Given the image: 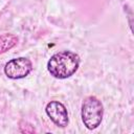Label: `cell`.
<instances>
[{
  "label": "cell",
  "mask_w": 134,
  "mask_h": 134,
  "mask_svg": "<svg viewBox=\"0 0 134 134\" xmlns=\"http://www.w3.org/2000/svg\"><path fill=\"white\" fill-rule=\"evenodd\" d=\"M32 70V64L30 60L26 58H17L8 61L4 67V73L7 77L13 80L23 79L27 76Z\"/></svg>",
  "instance_id": "3957f363"
},
{
  "label": "cell",
  "mask_w": 134,
  "mask_h": 134,
  "mask_svg": "<svg viewBox=\"0 0 134 134\" xmlns=\"http://www.w3.org/2000/svg\"><path fill=\"white\" fill-rule=\"evenodd\" d=\"M104 108L95 96H87L82 104V120L87 129H96L103 119Z\"/></svg>",
  "instance_id": "7a4b0ae2"
},
{
  "label": "cell",
  "mask_w": 134,
  "mask_h": 134,
  "mask_svg": "<svg viewBox=\"0 0 134 134\" xmlns=\"http://www.w3.org/2000/svg\"><path fill=\"white\" fill-rule=\"evenodd\" d=\"M20 129H21V132H25V133H34L35 132V129L31 127V126H26V128L24 126H20Z\"/></svg>",
  "instance_id": "8992f818"
},
{
  "label": "cell",
  "mask_w": 134,
  "mask_h": 134,
  "mask_svg": "<svg viewBox=\"0 0 134 134\" xmlns=\"http://www.w3.org/2000/svg\"><path fill=\"white\" fill-rule=\"evenodd\" d=\"M46 114L49 116V118L59 127L65 128L68 125V113L65 108V106L57 100L50 102L46 105L45 108Z\"/></svg>",
  "instance_id": "277c9868"
},
{
  "label": "cell",
  "mask_w": 134,
  "mask_h": 134,
  "mask_svg": "<svg viewBox=\"0 0 134 134\" xmlns=\"http://www.w3.org/2000/svg\"><path fill=\"white\" fill-rule=\"evenodd\" d=\"M18 43V37L13 34L0 35V53L6 52L7 50L15 47Z\"/></svg>",
  "instance_id": "5b68a950"
},
{
  "label": "cell",
  "mask_w": 134,
  "mask_h": 134,
  "mask_svg": "<svg viewBox=\"0 0 134 134\" xmlns=\"http://www.w3.org/2000/svg\"><path fill=\"white\" fill-rule=\"evenodd\" d=\"M80 65V57L72 51L65 50L54 53L47 63L49 73L57 79H67L73 75Z\"/></svg>",
  "instance_id": "6da1fadb"
}]
</instances>
